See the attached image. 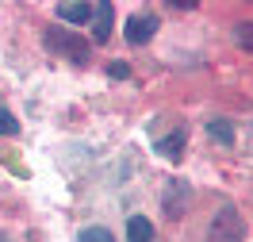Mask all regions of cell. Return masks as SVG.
I'll return each mask as SVG.
<instances>
[{"mask_svg": "<svg viewBox=\"0 0 253 242\" xmlns=\"http://www.w3.org/2000/svg\"><path fill=\"white\" fill-rule=\"evenodd\" d=\"M246 239V219H242V211L238 208H219L215 211V219L207 227V239L204 242H242Z\"/></svg>", "mask_w": 253, "mask_h": 242, "instance_id": "1", "label": "cell"}, {"mask_svg": "<svg viewBox=\"0 0 253 242\" xmlns=\"http://www.w3.org/2000/svg\"><path fill=\"white\" fill-rule=\"evenodd\" d=\"M42 43L50 47V54H65V58H73V62H88V39H81V35L65 31V27H46V35H42Z\"/></svg>", "mask_w": 253, "mask_h": 242, "instance_id": "2", "label": "cell"}, {"mask_svg": "<svg viewBox=\"0 0 253 242\" xmlns=\"http://www.w3.org/2000/svg\"><path fill=\"white\" fill-rule=\"evenodd\" d=\"M188 204H192V189H188V181L173 177V185L165 189V200H161L165 215H169V219H180V215L188 211Z\"/></svg>", "mask_w": 253, "mask_h": 242, "instance_id": "3", "label": "cell"}, {"mask_svg": "<svg viewBox=\"0 0 253 242\" xmlns=\"http://www.w3.org/2000/svg\"><path fill=\"white\" fill-rule=\"evenodd\" d=\"M123 35H126V43L130 47H142V43H150L154 35H158V16H150V12H138V16H130L126 19V27H123Z\"/></svg>", "mask_w": 253, "mask_h": 242, "instance_id": "4", "label": "cell"}, {"mask_svg": "<svg viewBox=\"0 0 253 242\" xmlns=\"http://www.w3.org/2000/svg\"><path fill=\"white\" fill-rule=\"evenodd\" d=\"M184 143H188V127H176L173 135L158 139V154H161L165 161H173V165H176V161L184 158Z\"/></svg>", "mask_w": 253, "mask_h": 242, "instance_id": "5", "label": "cell"}, {"mask_svg": "<svg viewBox=\"0 0 253 242\" xmlns=\"http://www.w3.org/2000/svg\"><path fill=\"white\" fill-rule=\"evenodd\" d=\"M96 27H92V43H108L111 39V23H115V8L111 4H96Z\"/></svg>", "mask_w": 253, "mask_h": 242, "instance_id": "6", "label": "cell"}, {"mask_svg": "<svg viewBox=\"0 0 253 242\" xmlns=\"http://www.w3.org/2000/svg\"><path fill=\"white\" fill-rule=\"evenodd\" d=\"M126 242H154V223L146 215H130L126 219Z\"/></svg>", "mask_w": 253, "mask_h": 242, "instance_id": "7", "label": "cell"}, {"mask_svg": "<svg viewBox=\"0 0 253 242\" xmlns=\"http://www.w3.org/2000/svg\"><path fill=\"white\" fill-rule=\"evenodd\" d=\"M92 16H96L92 4H58V19H65V23H88Z\"/></svg>", "mask_w": 253, "mask_h": 242, "instance_id": "8", "label": "cell"}, {"mask_svg": "<svg viewBox=\"0 0 253 242\" xmlns=\"http://www.w3.org/2000/svg\"><path fill=\"white\" fill-rule=\"evenodd\" d=\"M207 135H211L215 143H222V146H234V139H238L230 119H211V123H207Z\"/></svg>", "mask_w": 253, "mask_h": 242, "instance_id": "9", "label": "cell"}, {"mask_svg": "<svg viewBox=\"0 0 253 242\" xmlns=\"http://www.w3.org/2000/svg\"><path fill=\"white\" fill-rule=\"evenodd\" d=\"M234 43L246 54H253V19H242V23H234Z\"/></svg>", "mask_w": 253, "mask_h": 242, "instance_id": "10", "label": "cell"}, {"mask_svg": "<svg viewBox=\"0 0 253 242\" xmlns=\"http://www.w3.org/2000/svg\"><path fill=\"white\" fill-rule=\"evenodd\" d=\"M77 242H115V235H111L108 227H84Z\"/></svg>", "mask_w": 253, "mask_h": 242, "instance_id": "11", "label": "cell"}, {"mask_svg": "<svg viewBox=\"0 0 253 242\" xmlns=\"http://www.w3.org/2000/svg\"><path fill=\"white\" fill-rule=\"evenodd\" d=\"M0 135H4V139H12V135H19V119H16L12 112H8L4 104H0Z\"/></svg>", "mask_w": 253, "mask_h": 242, "instance_id": "12", "label": "cell"}, {"mask_svg": "<svg viewBox=\"0 0 253 242\" xmlns=\"http://www.w3.org/2000/svg\"><path fill=\"white\" fill-rule=\"evenodd\" d=\"M108 73H111L115 81H126V77H130V65H126V62H111V65H108Z\"/></svg>", "mask_w": 253, "mask_h": 242, "instance_id": "13", "label": "cell"}, {"mask_svg": "<svg viewBox=\"0 0 253 242\" xmlns=\"http://www.w3.org/2000/svg\"><path fill=\"white\" fill-rule=\"evenodd\" d=\"M0 242H12V239H8V235H4V231H0Z\"/></svg>", "mask_w": 253, "mask_h": 242, "instance_id": "14", "label": "cell"}]
</instances>
